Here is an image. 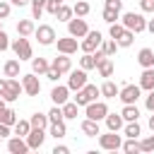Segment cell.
<instances>
[{
  "instance_id": "48",
  "label": "cell",
  "mask_w": 154,
  "mask_h": 154,
  "mask_svg": "<svg viewBox=\"0 0 154 154\" xmlns=\"http://www.w3.org/2000/svg\"><path fill=\"white\" fill-rule=\"evenodd\" d=\"M10 10H12L10 2H2V0H0V19H7V17H10Z\"/></svg>"
},
{
  "instance_id": "21",
  "label": "cell",
  "mask_w": 154,
  "mask_h": 154,
  "mask_svg": "<svg viewBox=\"0 0 154 154\" xmlns=\"http://www.w3.org/2000/svg\"><path fill=\"white\" fill-rule=\"evenodd\" d=\"M137 63H140L142 67H154V51H152V48H142V51L137 53Z\"/></svg>"
},
{
  "instance_id": "60",
  "label": "cell",
  "mask_w": 154,
  "mask_h": 154,
  "mask_svg": "<svg viewBox=\"0 0 154 154\" xmlns=\"http://www.w3.org/2000/svg\"><path fill=\"white\" fill-rule=\"evenodd\" d=\"M60 2H63V0H60Z\"/></svg>"
},
{
  "instance_id": "10",
  "label": "cell",
  "mask_w": 154,
  "mask_h": 154,
  "mask_svg": "<svg viewBox=\"0 0 154 154\" xmlns=\"http://www.w3.org/2000/svg\"><path fill=\"white\" fill-rule=\"evenodd\" d=\"M22 91H24L22 82H19L17 77H7V89H5V94H2V99H5V101H17Z\"/></svg>"
},
{
  "instance_id": "50",
  "label": "cell",
  "mask_w": 154,
  "mask_h": 154,
  "mask_svg": "<svg viewBox=\"0 0 154 154\" xmlns=\"http://www.w3.org/2000/svg\"><path fill=\"white\" fill-rule=\"evenodd\" d=\"M144 106H147V111H152V113H154V89H152V91H149V96L144 99Z\"/></svg>"
},
{
  "instance_id": "17",
  "label": "cell",
  "mask_w": 154,
  "mask_h": 154,
  "mask_svg": "<svg viewBox=\"0 0 154 154\" xmlns=\"http://www.w3.org/2000/svg\"><path fill=\"white\" fill-rule=\"evenodd\" d=\"M96 70H99V75L101 77H111L113 75V60H111V55H103L101 60H99V65H96Z\"/></svg>"
},
{
  "instance_id": "54",
  "label": "cell",
  "mask_w": 154,
  "mask_h": 154,
  "mask_svg": "<svg viewBox=\"0 0 154 154\" xmlns=\"http://www.w3.org/2000/svg\"><path fill=\"white\" fill-rule=\"evenodd\" d=\"M5 89H7V77H0V96L5 94Z\"/></svg>"
},
{
  "instance_id": "22",
  "label": "cell",
  "mask_w": 154,
  "mask_h": 154,
  "mask_svg": "<svg viewBox=\"0 0 154 154\" xmlns=\"http://www.w3.org/2000/svg\"><path fill=\"white\" fill-rule=\"evenodd\" d=\"M118 94H120V89H118V84H116V82L106 79V82L101 84V96H106V99H116Z\"/></svg>"
},
{
  "instance_id": "12",
  "label": "cell",
  "mask_w": 154,
  "mask_h": 154,
  "mask_svg": "<svg viewBox=\"0 0 154 154\" xmlns=\"http://www.w3.org/2000/svg\"><path fill=\"white\" fill-rule=\"evenodd\" d=\"M84 84H87V70H82V67H79V70H70V77H67V87L77 91V89H82Z\"/></svg>"
},
{
  "instance_id": "16",
  "label": "cell",
  "mask_w": 154,
  "mask_h": 154,
  "mask_svg": "<svg viewBox=\"0 0 154 154\" xmlns=\"http://www.w3.org/2000/svg\"><path fill=\"white\" fill-rule=\"evenodd\" d=\"M67 94H70V87L65 84H58V87H53V91H51V99H53V103L55 106H63L65 101H67Z\"/></svg>"
},
{
  "instance_id": "34",
  "label": "cell",
  "mask_w": 154,
  "mask_h": 154,
  "mask_svg": "<svg viewBox=\"0 0 154 154\" xmlns=\"http://www.w3.org/2000/svg\"><path fill=\"white\" fill-rule=\"evenodd\" d=\"M103 22H108V24H113V22H118L120 19V10H113V7H103Z\"/></svg>"
},
{
  "instance_id": "43",
  "label": "cell",
  "mask_w": 154,
  "mask_h": 154,
  "mask_svg": "<svg viewBox=\"0 0 154 154\" xmlns=\"http://www.w3.org/2000/svg\"><path fill=\"white\" fill-rule=\"evenodd\" d=\"M125 31V26H123V22H113L111 24V29H108V34H111V38H118L120 34Z\"/></svg>"
},
{
  "instance_id": "35",
  "label": "cell",
  "mask_w": 154,
  "mask_h": 154,
  "mask_svg": "<svg viewBox=\"0 0 154 154\" xmlns=\"http://www.w3.org/2000/svg\"><path fill=\"white\" fill-rule=\"evenodd\" d=\"M14 132H17L19 137H26V135L31 132V123H29V120H17V123H14Z\"/></svg>"
},
{
  "instance_id": "11",
  "label": "cell",
  "mask_w": 154,
  "mask_h": 154,
  "mask_svg": "<svg viewBox=\"0 0 154 154\" xmlns=\"http://www.w3.org/2000/svg\"><path fill=\"white\" fill-rule=\"evenodd\" d=\"M140 91H142V87H140V84H125V87L120 89L118 99H120L123 103H137V99H140Z\"/></svg>"
},
{
  "instance_id": "46",
  "label": "cell",
  "mask_w": 154,
  "mask_h": 154,
  "mask_svg": "<svg viewBox=\"0 0 154 154\" xmlns=\"http://www.w3.org/2000/svg\"><path fill=\"white\" fill-rule=\"evenodd\" d=\"M60 5H63V2H60V0H46V10H48V12H51V14H55V12H58V7H60Z\"/></svg>"
},
{
  "instance_id": "44",
  "label": "cell",
  "mask_w": 154,
  "mask_h": 154,
  "mask_svg": "<svg viewBox=\"0 0 154 154\" xmlns=\"http://www.w3.org/2000/svg\"><path fill=\"white\" fill-rule=\"evenodd\" d=\"M140 147H142V152H154V132H152L149 137H144V140L140 142Z\"/></svg>"
},
{
  "instance_id": "38",
  "label": "cell",
  "mask_w": 154,
  "mask_h": 154,
  "mask_svg": "<svg viewBox=\"0 0 154 154\" xmlns=\"http://www.w3.org/2000/svg\"><path fill=\"white\" fill-rule=\"evenodd\" d=\"M72 14H75V12H72V7H67V5H60V7H58V12H55V17H58L60 22H70V19H72Z\"/></svg>"
},
{
  "instance_id": "26",
  "label": "cell",
  "mask_w": 154,
  "mask_h": 154,
  "mask_svg": "<svg viewBox=\"0 0 154 154\" xmlns=\"http://www.w3.org/2000/svg\"><path fill=\"white\" fill-rule=\"evenodd\" d=\"M96 65H99V58H96L94 53H84V55L79 58V67H82V70H94Z\"/></svg>"
},
{
  "instance_id": "5",
  "label": "cell",
  "mask_w": 154,
  "mask_h": 154,
  "mask_svg": "<svg viewBox=\"0 0 154 154\" xmlns=\"http://www.w3.org/2000/svg\"><path fill=\"white\" fill-rule=\"evenodd\" d=\"M34 36L38 38L41 46H53V43H55V29H53L51 24H38L36 31H34Z\"/></svg>"
},
{
  "instance_id": "53",
  "label": "cell",
  "mask_w": 154,
  "mask_h": 154,
  "mask_svg": "<svg viewBox=\"0 0 154 154\" xmlns=\"http://www.w3.org/2000/svg\"><path fill=\"white\" fill-rule=\"evenodd\" d=\"M7 135H10V125L0 123V137H7Z\"/></svg>"
},
{
  "instance_id": "19",
  "label": "cell",
  "mask_w": 154,
  "mask_h": 154,
  "mask_svg": "<svg viewBox=\"0 0 154 154\" xmlns=\"http://www.w3.org/2000/svg\"><path fill=\"white\" fill-rule=\"evenodd\" d=\"M140 87L147 91L154 89V67H144V72L140 75Z\"/></svg>"
},
{
  "instance_id": "20",
  "label": "cell",
  "mask_w": 154,
  "mask_h": 154,
  "mask_svg": "<svg viewBox=\"0 0 154 154\" xmlns=\"http://www.w3.org/2000/svg\"><path fill=\"white\" fill-rule=\"evenodd\" d=\"M51 65H53V67H58V70H60L63 75L72 70V60H70V55H65V53H60V55H58V58H55V60H53Z\"/></svg>"
},
{
  "instance_id": "55",
  "label": "cell",
  "mask_w": 154,
  "mask_h": 154,
  "mask_svg": "<svg viewBox=\"0 0 154 154\" xmlns=\"http://www.w3.org/2000/svg\"><path fill=\"white\" fill-rule=\"evenodd\" d=\"M26 2H31V0H12V5H17V7H24Z\"/></svg>"
},
{
  "instance_id": "18",
  "label": "cell",
  "mask_w": 154,
  "mask_h": 154,
  "mask_svg": "<svg viewBox=\"0 0 154 154\" xmlns=\"http://www.w3.org/2000/svg\"><path fill=\"white\" fill-rule=\"evenodd\" d=\"M82 132L87 135V137H96V135H101V130H99V120H91V118H87V120H82Z\"/></svg>"
},
{
  "instance_id": "27",
  "label": "cell",
  "mask_w": 154,
  "mask_h": 154,
  "mask_svg": "<svg viewBox=\"0 0 154 154\" xmlns=\"http://www.w3.org/2000/svg\"><path fill=\"white\" fill-rule=\"evenodd\" d=\"M48 67H51V63H48L46 58H31V70H34L36 75H46Z\"/></svg>"
},
{
  "instance_id": "36",
  "label": "cell",
  "mask_w": 154,
  "mask_h": 154,
  "mask_svg": "<svg viewBox=\"0 0 154 154\" xmlns=\"http://www.w3.org/2000/svg\"><path fill=\"white\" fill-rule=\"evenodd\" d=\"M43 10H46V0H31V17L34 19H41Z\"/></svg>"
},
{
  "instance_id": "25",
  "label": "cell",
  "mask_w": 154,
  "mask_h": 154,
  "mask_svg": "<svg viewBox=\"0 0 154 154\" xmlns=\"http://www.w3.org/2000/svg\"><path fill=\"white\" fill-rule=\"evenodd\" d=\"M34 31H36V26H34L31 19H19V22H17V34H19V36H31Z\"/></svg>"
},
{
  "instance_id": "59",
  "label": "cell",
  "mask_w": 154,
  "mask_h": 154,
  "mask_svg": "<svg viewBox=\"0 0 154 154\" xmlns=\"http://www.w3.org/2000/svg\"><path fill=\"white\" fill-rule=\"evenodd\" d=\"M0 22H2V19H0ZM0 29H2V24H0Z\"/></svg>"
},
{
  "instance_id": "9",
  "label": "cell",
  "mask_w": 154,
  "mask_h": 154,
  "mask_svg": "<svg viewBox=\"0 0 154 154\" xmlns=\"http://www.w3.org/2000/svg\"><path fill=\"white\" fill-rule=\"evenodd\" d=\"M67 34L75 36V38H84L89 34V26H87V22L82 17H77V19H70L67 22Z\"/></svg>"
},
{
  "instance_id": "56",
  "label": "cell",
  "mask_w": 154,
  "mask_h": 154,
  "mask_svg": "<svg viewBox=\"0 0 154 154\" xmlns=\"http://www.w3.org/2000/svg\"><path fill=\"white\" fill-rule=\"evenodd\" d=\"M147 29H149V31L154 34V19H149V22H147Z\"/></svg>"
},
{
  "instance_id": "4",
  "label": "cell",
  "mask_w": 154,
  "mask_h": 154,
  "mask_svg": "<svg viewBox=\"0 0 154 154\" xmlns=\"http://www.w3.org/2000/svg\"><path fill=\"white\" fill-rule=\"evenodd\" d=\"M99 144H101V149H106V152L123 149V140H120V135H116L113 130H108L106 135H99Z\"/></svg>"
},
{
  "instance_id": "39",
  "label": "cell",
  "mask_w": 154,
  "mask_h": 154,
  "mask_svg": "<svg viewBox=\"0 0 154 154\" xmlns=\"http://www.w3.org/2000/svg\"><path fill=\"white\" fill-rule=\"evenodd\" d=\"M125 135H128V137H140V135H142L140 123H137V120H130V123L125 125Z\"/></svg>"
},
{
  "instance_id": "52",
  "label": "cell",
  "mask_w": 154,
  "mask_h": 154,
  "mask_svg": "<svg viewBox=\"0 0 154 154\" xmlns=\"http://www.w3.org/2000/svg\"><path fill=\"white\" fill-rule=\"evenodd\" d=\"M70 149L65 147V144H55V149H53V154H67Z\"/></svg>"
},
{
  "instance_id": "33",
  "label": "cell",
  "mask_w": 154,
  "mask_h": 154,
  "mask_svg": "<svg viewBox=\"0 0 154 154\" xmlns=\"http://www.w3.org/2000/svg\"><path fill=\"white\" fill-rule=\"evenodd\" d=\"M132 38H135V31H130V29H125L116 41H118V46L120 48H128V46H132Z\"/></svg>"
},
{
  "instance_id": "37",
  "label": "cell",
  "mask_w": 154,
  "mask_h": 154,
  "mask_svg": "<svg viewBox=\"0 0 154 154\" xmlns=\"http://www.w3.org/2000/svg\"><path fill=\"white\" fill-rule=\"evenodd\" d=\"M89 10H91V7H89V2H84V0H77V2H75V7H72V12H75L77 17H87V14H89Z\"/></svg>"
},
{
  "instance_id": "3",
  "label": "cell",
  "mask_w": 154,
  "mask_h": 154,
  "mask_svg": "<svg viewBox=\"0 0 154 154\" xmlns=\"http://www.w3.org/2000/svg\"><path fill=\"white\" fill-rule=\"evenodd\" d=\"M12 51L19 60H31L34 58V51H31V43H29V36H19L12 41Z\"/></svg>"
},
{
  "instance_id": "58",
  "label": "cell",
  "mask_w": 154,
  "mask_h": 154,
  "mask_svg": "<svg viewBox=\"0 0 154 154\" xmlns=\"http://www.w3.org/2000/svg\"><path fill=\"white\" fill-rule=\"evenodd\" d=\"M5 103H7V101H5V99H2V96H0V111H2V108H7V106H5Z\"/></svg>"
},
{
  "instance_id": "47",
  "label": "cell",
  "mask_w": 154,
  "mask_h": 154,
  "mask_svg": "<svg viewBox=\"0 0 154 154\" xmlns=\"http://www.w3.org/2000/svg\"><path fill=\"white\" fill-rule=\"evenodd\" d=\"M10 46H12V43H10V38H7V34L0 29V53H2V51H7Z\"/></svg>"
},
{
  "instance_id": "57",
  "label": "cell",
  "mask_w": 154,
  "mask_h": 154,
  "mask_svg": "<svg viewBox=\"0 0 154 154\" xmlns=\"http://www.w3.org/2000/svg\"><path fill=\"white\" fill-rule=\"evenodd\" d=\"M149 130H152V132H154V113H152V116H149Z\"/></svg>"
},
{
  "instance_id": "7",
  "label": "cell",
  "mask_w": 154,
  "mask_h": 154,
  "mask_svg": "<svg viewBox=\"0 0 154 154\" xmlns=\"http://www.w3.org/2000/svg\"><path fill=\"white\" fill-rule=\"evenodd\" d=\"M22 87H24V94H26V96H38V91H41V82H38L36 72L24 75V77H22Z\"/></svg>"
},
{
  "instance_id": "30",
  "label": "cell",
  "mask_w": 154,
  "mask_h": 154,
  "mask_svg": "<svg viewBox=\"0 0 154 154\" xmlns=\"http://www.w3.org/2000/svg\"><path fill=\"white\" fill-rule=\"evenodd\" d=\"M19 63H22V60H7L5 67H2L5 77H19Z\"/></svg>"
},
{
  "instance_id": "41",
  "label": "cell",
  "mask_w": 154,
  "mask_h": 154,
  "mask_svg": "<svg viewBox=\"0 0 154 154\" xmlns=\"http://www.w3.org/2000/svg\"><path fill=\"white\" fill-rule=\"evenodd\" d=\"M48 120H51V123H60V120H65V116H63V106H53V108L48 111Z\"/></svg>"
},
{
  "instance_id": "24",
  "label": "cell",
  "mask_w": 154,
  "mask_h": 154,
  "mask_svg": "<svg viewBox=\"0 0 154 154\" xmlns=\"http://www.w3.org/2000/svg\"><path fill=\"white\" fill-rule=\"evenodd\" d=\"M123 123H125V120H123L120 113H108V116H106V128L113 130V132H118V130L123 128Z\"/></svg>"
},
{
  "instance_id": "2",
  "label": "cell",
  "mask_w": 154,
  "mask_h": 154,
  "mask_svg": "<svg viewBox=\"0 0 154 154\" xmlns=\"http://www.w3.org/2000/svg\"><path fill=\"white\" fill-rule=\"evenodd\" d=\"M123 26L130 29V31H135V34H142L147 29V19L140 12H125L123 14Z\"/></svg>"
},
{
  "instance_id": "8",
  "label": "cell",
  "mask_w": 154,
  "mask_h": 154,
  "mask_svg": "<svg viewBox=\"0 0 154 154\" xmlns=\"http://www.w3.org/2000/svg\"><path fill=\"white\" fill-rule=\"evenodd\" d=\"M106 116H108V106L103 101L87 103V118H91V120H106Z\"/></svg>"
},
{
  "instance_id": "23",
  "label": "cell",
  "mask_w": 154,
  "mask_h": 154,
  "mask_svg": "<svg viewBox=\"0 0 154 154\" xmlns=\"http://www.w3.org/2000/svg\"><path fill=\"white\" fill-rule=\"evenodd\" d=\"M120 116H123V120H125V123L137 120V118H140V108H137L135 103H125V106H123V111H120Z\"/></svg>"
},
{
  "instance_id": "13",
  "label": "cell",
  "mask_w": 154,
  "mask_h": 154,
  "mask_svg": "<svg viewBox=\"0 0 154 154\" xmlns=\"http://www.w3.org/2000/svg\"><path fill=\"white\" fill-rule=\"evenodd\" d=\"M43 140H46L43 128H31V132L26 135V144H29V149H38V147L43 144Z\"/></svg>"
},
{
  "instance_id": "40",
  "label": "cell",
  "mask_w": 154,
  "mask_h": 154,
  "mask_svg": "<svg viewBox=\"0 0 154 154\" xmlns=\"http://www.w3.org/2000/svg\"><path fill=\"white\" fill-rule=\"evenodd\" d=\"M63 116L65 118H77V103L75 101H65L63 103Z\"/></svg>"
},
{
  "instance_id": "49",
  "label": "cell",
  "mask_w": 154,
  "mask_h": 154,
  "mask_svg": "<svg viewBox=\"0 0 154 154\" xmlns=\"http://www.w3.org/2000/svg\"><path fill=\"white\" fill-rule=\"evenodd\" d=\"M142 12H154V0H140Z\"/></svg>"
},
{
  "instance_id": "14",
  "label": "cell",
  "mask_w": 154,
  "mask_h": 154,
  "mask_svg": "<svg viewBox=\"0 0 154 154\" xmlns=\"http://www.w3.org/2000/svg\"><path fill=\"white\" fill-rule=\"evenodd\" d=\"M58 43V53H65V55H72L77 51V38L75 36H67V38H55Z\"/></svg>"
},
{
  "instance_id": "32",
  "label": "cell",
  "mask_w": 154,
  "mask_h": 154,
  "mask_svg": "<svg viewBox=\"0 0 154 154\" xmlns=\"http://www.w3.org/2000/svg\"><path fill=\"white\" fill-rule=\"evenodd\" d=\"M0 123H5V125L12 128V125L17 123V113H14L12 108H2V111H0Z\"/></svg>"
},
{
  "instance_id": "31",
  "label": "cell",
  "mask_w": 154,
  "mask_h": 154,
  "mask_svg": "<svg viewBox=\"0 0 154 154\" xmlns=\"http://www.w3.org/2000/svg\"><path fill=\"white\" fill-rule=\"evenodd\" d=\"M67 135V128H65V120H60V123H51V137H55V140H60V137H65Z\"/></svg>"
},
{
  "instance_id": "15",
  "label": "cell",
  "mask_w": 154,
  "mask_h": 154,
  "mask_svg": "<svg viewBox=\"0 0 154 154\" xmlns=\"http://www.w3.org/2000/svg\"><path fill=\"white\" fill-rule=\"evenodd\" d=\"M7 152H10V154H26V152H29V144H26L24 137L17 135V137H12V140L7 142Z\"/></svg>"
},
{
  "instance_id": "28",
  "label": "cell",
  "mask_w": 154,
  "mask_h": 154,
  "mask_svg": "<svg viewBox=\"0 0 154 154\" xmlns=\"http://www.w3.org/2000/svg\"><path fill=\"white\" fill-rule=\"evenodd\" d=\"M29 123H31V128H48L51 125V120H48V113H34L31 118H29Z\"/></svg>"
},
{
  "instance_id": "51",
  "label": "cell",
  "mask_w": 154,
  "mask_h": 154,
  "mask_svg": "<svg viewBox=\"0 0 154 154\" xmlns=\"http://www.w3.org/2000/svg\"><path fill=\"white\" fill-rule=\"evenodd\" d=\"M106 7H113V10H123V0H106Z\"/></svg>"
},
{
  "instance_id": "6",
  "label": "cell",
  "mask_w": 154,
  "mask_h": 154,
  "mask_svg": "<svg viewBox=\"0 0 154 154\" xmlns=\"http://www.w3.org/2000/svg\"><path fill=\"white\" fill-rule=\"evenodd\" d=\"M101 43H103V36H101V31H89V34L84 36V41L79 43V48H82L84 53H94L96 48H101Z\"/></svg>"
},
{
  "instance_id": "1",
  "label": "cell",
  "mask_w": 154,
  "mask_h": 154,
  "mask_svg": "<svg viewBox=\"0 0 154 154\" xmlns=\"http://www.w3.org/2000/svg\"><path fill=\"white\" fill-rule=\"evenodd\" d=\"M99 94H101V87H96V84H84L82 89H77V94H75V103H77V106H87V103L96 101Z\"/></svg>"
},
{
  "instance_id": "29",
  "label": "cell",
  "mask_w": 154,
  "mask_h": 154,
  "mask_svg": "<svg viewBox=\"0 0 154 154\" xmlns=\"http://www.w3.org/2000/svg\"><path fill=\"white\" fill-rule=\"evenodd\" d=\"M123 152H125V154H140V152H142V147H140L137 137H128V140L123 142Z\"/></svg>"
},
{
  "instance_id": "42",
  "label": "cell",
  "mask_w": 154,
  "mask_h": 154,
  "mask_svg": "<svg viewBox=\"0 0 154 154\" xmlns=\"http://www.w3.org/2000/svg\"><path fill=\"white\" fill-rule=\"evenodd\" d=\"M116 48H118V41H116V38H108V41H103V43H101V51H103L106 55H113V53H116Z\"/></svg>"
},
{
  "instance_id": "45",
  "label": "cell",
  "mask_w": 154,
  "mask_h": 154,
  "mask_svg": "<svg viewBox=\"0 0 154 154\" xmlns=\"http://www.w3.org/2000/svg\"><path fill=\"white\" fill-rule=\"evenodd\" d=\"M60 75H63V72H60L58 67H53V65H51V67H48V72H46V77H48L51 82H58V77H60Z\"/></svg>"
}]
</instances>
